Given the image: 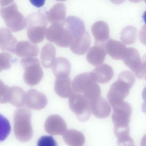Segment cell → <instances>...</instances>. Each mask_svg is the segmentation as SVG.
<instances>
[{"instance_id":"cell-1","label":"cell","mask_w":146,"mask_h":146,"mask_svg":"<svg viewBox=\"0 0 146 146\" xmlns=\"http://www.w3.org/2000/svg\"><path fill=\"white\" fill-rule=\"evenodd\" d=\"M135 80L134 75L129 71H123L119 74L117 80L111 86L107 93V98L111 106L123 101L128 95Z\"/></svg>"},{"instance_id":"cell-2","label":"cell","mask_w":146,"mask_h":146,"mask_svg":"<svg viewBox=\"0 0 146 146\" xmlns=\"http://www.w3.org/2000/svg\"><path fill=\"white\" fill-rule=\"evenodd\" d=\"M31 112L25 106L17 108L13 115L15 135L19 141L25 142L29 141L33 135L31 123Z\"/></svg>"},{"instance_id":"cell-3","label":"cell","mask_w":146,"mask_h":146,"mask_svg":"<svg viewBox=\"0 0 146 146\" xmlns=\"http://www.w3.org/2000/svg\"><path fill=\"white\" fill-rule=\"evenodd\" d=\"M26 20L29 39L34 43L42 42L46 36L48 24L46 17L42 13L36 12L28 15Z\"/></svg>"},{"instance_id":"cell-4","label":"cell","mask_w":146,"mask_h":146,"mask_svg":"<svg viewBox=\"0 0 146 146\" xmlns=\"http://www.w3.org/2000/svg\"><path fill=\"white\" fill-rule=\"evenodd\" d=\"M0 13L6 25L13 32L20 31L26 26V19L18 11L17 6L15 3L1 7Z\"/></svg>"},{"instance_id":"cell-5","label":"cell","mask_w":146,"mask_h":146,"mask_svg":"<svg viewBox=\"0 0 146 146\" xmlns=\"http://www.w3.org/2000/svg\"><path fill=\"white\" fill-rule=\"evenodd\" d=\"M65 20L52 24L46 30V36L49 41L54 43L58 46L67 48L70 46L73 39L65 25Z\"/></svg>"},{"instance_id":"cell-6","label":"cell","mask_w":146,"mask_h":146,"mask_svg":"<svg viewBox=\"0 0 146 146\" xmlns=\"http://www.w3.org/2000/svg\"><path fill=\"white\" fill-rule=\"evenodd\" d=\"M20 63L24 70L23 78L26 84L30 86L38 84L43 76V71L38 59L35 57L23 58Z\"/></svg>"},{"instance_id":"cell-7","label":"cell","mask_w":146,"mask_h":146,"mask_svg":"<svg viewBox=\"0 0 146 146\" xmlns=\"http://www.w3.org/2000/svg\"><path fill=\"white\" fill-rule=\"evenodd\" d=\"M68 104L70 109L79 121L84 122L89 119L92 113L90 103L83 95L72 92Z\"/></svg>"},{"instance_id":"cell-8","label":"cell","mask_w":146,"mask_h":146,"mask_svg":"<svg viewBox=\"0 0 146 146\" xmlns=\"http://www.w3.org/2000/svg\"><path fill=\"white\" fill-rule=\"evenodd\" d=\"M111 106L113 110L111 118L114 129L129 127L132 112L131 105L123 101Z\"/></svg>"},{"instance_id":"cell-9","label":"cell","mask_w":146,"mask_h":146,"mask_svg":"<svg viewBox=\"0 0 146 146\" xmlns=\"http://www.w3.org/2000/svg\"><path fill=\"white\" fill-rule=\"evenodd\" d=\"M46 132L51 135H63L67 130V125L64 119L58 115H51L46 119L44 123Z\"/></svg>"},{"instance_id":"cell-10","label":"cell","mask_w":146,"mask_h":146,"mask_svg":"<svg viewBox=\"0 0 146 146\" xmlns=\"http://www.w3.org/2000/svg\"><path fill=\"white\" fill-rule=\"evenodd\" d=\"M47 102L45 95L35 89H31L25 93V103L30 108L39 110L44 108Z\"/></svg>"},{"instance_id":"cell-11","label":"cell","mask_w":146,"mask_h":146,"mask_svg":"<svg viewBox=\"0 0 146 146\" xmlns=\"http://www.w3.org/2000/svg\"><path fill=\"white\" fill-rule=\"evenodd\" d=\"M107 53L113 59L122 60L127 47L124 44L117 40L109 39L104 44Z\"/></svg>"},{"instance_id":"cell-12","label":"cell","mask_w":146,"mask_h":146,"mask_svg":"<svg viewBox=\"0 0 146 146\" xmlns=\"http://www.w3.org/2000/svg\"><path fill=\"white\" fill-rule=\"evenodd\" d=\"M103 44H96L89 50L86 55V59L91 65L98 66L102 64L104 61L106 52Z\"/></svg>"},{"instance_id":"cell-13","label":"cell","mask_w":146,"mask_h":146,"mask_svg":"<svg viewBox=\"0 0 146 146\" xmlns=\"http://www.w3.org/2000/svg\"><path fill=\"white\" fill-rule=\"evenodd\" d=\"M91 107L92 113L98 118H107L111 113V107L108 102L101 96L91 102Z\"/></svg>"},{"instance_id":"cell-14","label":"cell","mask_w":146,"mask_h":146,"mask_svg":"<svg viewBox=\"0 0 146 146\" xmlns=\"http://www.w3.org/2000/svg\"><path fill=\"white\" fill-rule=\"evenodd\" d=\"M39 49L38 46L29 41H21L16 46L15 53L20 57H34L38 55Z\"/></svg>"},{"instance_id":"cell-15","label":"cell","mask_w":146,"mask_h":146,"mask_svg":"<svg viewBox=\"0 0 146 146\" xmlns=\"http://www.w3.org/2000/svg\"><path fill=\"white\" fill-rule=\"evenodd\" d=\"M17 40L7 28L0 29V47L1 50L12 53H15Z\"/></svg>"},{"instance_id":"cell-16","label":"cell","mask_w":146,"mask_h":146,"mask_svg":"<svg viewBox=\"0 0 146 146\" xmlns=\"http://www.w3.org/2000/svg\"><path fill=\"white\" fill-rule=\"evenodd\" d=\"M71 70L69 61L63 57L55 59L52 68V73L56 78L69 77Z\"/></svg>"},{"instance_id":"cell-17","label":"cell","mask_w":146,"mask_h":146,"mask_svg":"<svg viewBox=\"0 0 146 146\" xmlns=\"http://www.w3.org/2000/svg\"><path fill=\"white\" fill-rule=\"evenodd\" d=\"M122 60L125 64L135 74L138 70L141 62V59L138 51L133 47L127 48Z\"/></svg>"},{"instance_id":"cell-18","label":"cell","mask_w":146,"mask_h":146,"mask_svg":"<svg viewBox=\"0 0 146 146\" xmlns=\"http://www.w3.org/2000/svg\"><path fill=\"white\" fill-rule=\"evenodd\" d=\"M91 30L96 43L104 42L110 38V29L104 21L96 22L92 26Z\"/></svg>"},{"instance_id":"cell-19","label":"cell","mask_w":146,"mask_h":146,"mask_svg":"<svg viewBox=\"0 0 146 146\" xmlns=\"http://www.w3.org/2000/svg\"><path fill=\"white\" fill-rule=\"evenodd\" d=\"M97 82L106 84L109 82L114 75L112 68L108 64H101L95 68L92 71Z\"/></svg>"},{"instance_id":"cell-20","label":"cell","mask_w":146,"mask_h":146,"mask_svg":"<svg viewBox=\"0 0 146 146\" xmlns=\"http://www.w3.org/2000/svg\"><path fill=\"white\" fill-rule=\"evenodd\" d=\"M56 50L51 43L45 44L42 48L40 52L42 64L45 68H49L52 66L55 59Z\"/></svg>"},{"instance_id":"cell-21","label":"cell","mask_w":146,"mask_h":146,"mask_svg":"<svg viewBox=\"0 0 146 146\" xmlns=\"http://www.w3.org/2000/svg\"><path fill=\"white\" fill-rule=\"evenodd\" d=\"M90 44V36L86 31L80 38L73 42L70 47L74 54L77 55H83L88 49Z\"/></svg>"},{"instance_id":"cell-22","label":"cell","mask_w":146,"mask_h":146,"mask_svg":"<svg viewBox=\"0 0 146 146\" xmlns=\"http://www.w3.org/2000/svg\"><path fill=\"white\" fill-rule=\"evenodd\" d=\"M66 9L63 3H57L46 13L48 21L51 23H58L64 21L66 18Z\"/></svg>"},{"instance_id":"cell-23","label":"cell","mask_w":146,"mask_h":146,"mask_svg":"<svg viewBox=\"0 0 146 146\" xmlns=\"http://www.w3.org/2000/svg\"><path fill=\"white\" fill-rule=\"evenodd\" d=\"M71 82L69 77L56 78L54 86L55 92L61 98L69 97L72 93Z\"/></svg>"},{"instance_id":"cell-24","label":"cell","mask_w":146,"mask_h":146,"mask_svg":"<svg viewBox=\"0 0 146 146\" xmlns=\"http://www.w3.org/2000/svg\"><path fill=\"white\" fill-rule=\"evenodd\" d=\"M63 135L64 141L69 146H82L85 142V139L83 134L75 129L67 130Z\"/></svg>"},{"instance_id":"cell-25","label":"cell","mask_w":146,"mask_h":146,"mask_svg":"<svg viewBox=\"0 0 146 146\" xmlns=\"http://www.w3.org/2000/svg\"><path fill=\"white\" fill-rule=\"evenodd\" d=\"M25 93L21 88L14 86L10 88L9 102L14 106L20 107L25 103Z\"/></svg>"},{"instance_id":"cell-26","label":"cell","mask_w":146,"mask_h":146,"mask_svg":"<svg viewBox=\"0 0 146 146\" xmlns=\"http://www.w3.org/2000/svg\"><path fill=\"white\" fill-rule=\"evenodd\" d=\"M137 31L136 28L129 26L124 28L120 33V39L125 44L129 45L134 43L136 40Z\"/></svg>"},{"instance_id":"cell-27","label":"cell","mask_w":146,"mask_h":146,"mask_svg":"<svg viewBox=\"0 0 146 146\" xmlns=\"http://www.w3.org/2000/svg\"><path fill=\"white\" fill-rule=\"evenodd\" d=\"M12 58V55L9 53L5 52L0 53V72L11 68L13 60Z\"/></svg>"},{"instance_id":"cell-28","label":"cell","mask_w":146,"mask_h":146,"mask_svg":"<svg viewBox=\"0 0 146 146\" xmlns=\"http://www.w3.org/2000/svg\"><path fill=\"white\" fill-rule=\"evenodd\" d=\"M10 88L0 80V102L1 103L5 104L9 102Z\"/></svg>"},{"instance_id":"cell-29","label":"cell","mask_w":146,"mask_h":146,"mask_svg":"<svg viewBox=\"0 0 146 146\" xmlns=\"http://www.w3.org/2000/svg\"><path fill=\"white\" fill-rule=\"evenodd\" d=\"M38 146H56L57 144L54 138L50 136H43L38 140Z\"/></svg>"},{"instance_id":"cell-30","label":"cell","mask_w":146,"mask_h":146,"mask_svg":"<svg viewBox=\"0 0 146 146\" xmlns=\"http://www.w3.org/2000/svg\"><path fill=\"white\" fill-rule=\"evenodd\" d=\"M135 74L139 79H143L146 76V53L143 55L141 59L140 66Z\"/></svg>"},{"instance_id":"cell-31","label":"cell","mask_w":146,"mask_h":146,"mask_svg":"<svg viewBox=\"0 0 146 146\" xmlns=\"http://www.w3.org/2000/svg\"><path fill=\"white\" fill-rule=\"evenodd\" d=\"M139 37L141 42L146 45V25L142 27L139 33Z\"/></svg>"},{"instance_id":"cell-32","label":"cell","mask_w":146,"mask_h":146,"mask_svg":"<svg viewBox=\"0 0 146 146\" xmlns=\"http://www.w3.org/2000/svg\"><path fill=\"white\" fill-rule=\"evenodd\" d=\"M29 1L33 5L39 8L44 5L45 0H29Z\"/></svg>"},{"instance_id":"cell-33","label":"cell","mask_w":146,"mask_h":146,"mask_svg":"<svg viewBox=\"0 0 146 146\" xmlns=\"http://www.w3.org/2000/svg\"><path fill=\"white\" fill-rule=\"evenodd\" d=\"M14 0H0V3L2 7L6 6L12 3Z\"/></svg>"},{"instance_id":"cell-34","label":"cell","mask_w":146,"mask_h":146,"mask_svg":"<svg viewBox=\"0 0 146 146\" xmlns=\"http://www.w3.org/2000/svg\"><path fill=\"white\" fill-rule=\"evenodd\" d=\"M113 3L117 5H120L123 3L126 0H110Z\"/></svg>"},{"instance_id":"cell-35","label":"cell","mask_w":146,"mask_h":146,"mask_svg":"<svg viewBox=\"0 0 146 146\" xmlns=\"http://www.w3.org/2000/svg\"><path fill=\"white\" fill-rule=\"evenodd\" d=\"M141 145L142 146H146V134L143 137L141 140Z\"/></svg>"},{"instance_id":"cell-36","label":"cell","mask_w":146,"mask_h":146,"mask_svg":"<svg viewBox=\"0 0 146 146\" xmlns=\"http://www.w3.org/2000/svg\"><path fill=\"white\" fill-rule=\"evenodd\" d=\"M142 97L144 101H146V86L143 90L142 92Z\"/></svg>"},{"instance_id":"cell-37","label":"cell","mask_w":146,"mask_h":146,"mask_svg":"<svg viewBox=\"0 0 146 146\" xmlns=\"http://www.w3.org/2000/svg\"><path fill=\"white\" fill-rule=\"evenodd\" d=\"M142 110L143 112L146 114V101L143 103L142 106Z\"/></svg>"},{"instance_id":"cell-38","label":"cell","mask_w":146,"mask_h":146,"mask_svg":"<svg viewBox=\"0 0 146 146\" xmlns=\"http://www.w3.org/2000/svg\"><path fill=\"white\" fill-rule=\"evenodd\" d=\"M142 17L143 19V21L146 25V11H145L143 13Z\"/></svg>"},{"instance_id":"cell-39","label":"cell","mask_w":146,"mask_h":146,"mask_svg":"<svg viewBox=\"0 0 146 146\" xmlns=\"http://www.w3.org/2000/svg\"><path fill=\"white\" fill-rule=\"evenodd\" d=\"M57 1H66V0H55Z\"/></svg>"},{"instance_id":"cell-40","label":"cell","mask_w":146,"mask_h":146,"mask_svg":"<svg viewBox=\"0 0 146 146\" xmlns=\"http://www.w3.org/2000/svg\"><path fill=\"white\" fill-rule=\"evenodd\" d=\"M143 1H144L146 3V0H143Z\"/></svg>"},{"instance_id":"cell-41","label":"cell","mask_w":146,"mask_h":146,"mask_svg":"<svg viewBox=\"0 0 146 146\" xmlns=\"http://www.w3.org/2000/svg\"><path fill=\"white\" fill-rule=\"evenodd\" d=\"M145 80L146 81V76H145Z\"/></svg>"}]
</instances>
